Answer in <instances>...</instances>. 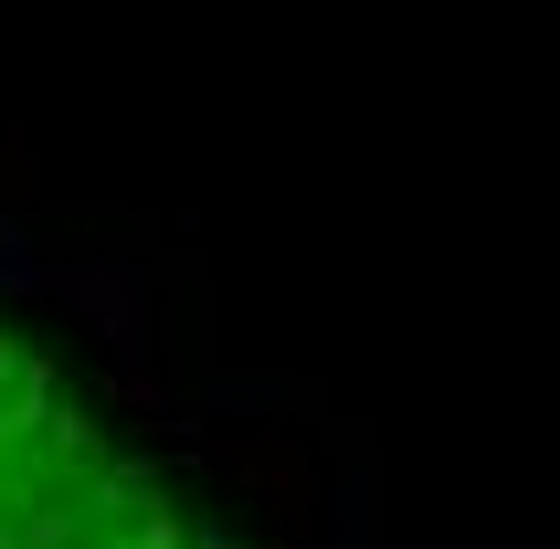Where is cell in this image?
Instances as JSON below:
<instances>
[{
	"label": "cell",
	"instance_id": "cell-1",
	"mask_svg": "<svg viewBox=\"0 0 560 549\" xmlns=\"http://www.w3.org/2000/svg\"><path fill=\"white\" fill-rule=\"evenodd\" d=\"M222 465H233V476H244L276 518H307V507H317V465H307V444H296V433H233V444H222Z\"/></svg>",
	"mask_w": 560,
	"mask_h": 549
},
{
	"label": "cell",
	"instance_id": "cell-2",
	"mask_svg": "<svg viewBox=\"0 0 560 549\" xmlns=\"http://www.w3.org/2000/svg\"><path fill=\"white\" fill-rule=\"evenodd\" d=\"M74 296H85L95 317H106V338H138V296H127L117 274H74Z\"/></svg>",
	"mask_w": 560,
	"mask_h": 549
}]
</instances>
